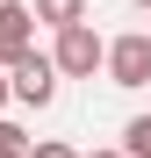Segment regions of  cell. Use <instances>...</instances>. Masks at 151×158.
I'll list each match as a JSON object with an SVG mask.
<instances>
[{
	"instance_id": "1",
	"label": "cell",
	"mask_w": 151,
	"mask_h": 158,
	"mask_svg": "<svg viewBox=\"0 0 151 158\" xmlns=\"http://www.w3.org/2000/svg\"><path fill=\"white\" fill-rule=\"evenodd\" d=\"M50 65H58V79H94V72H108V36H101L94 22H79V29H65L58 43H50Z\"/></svg>"
},
{
	"instance_id": "2",
	"label": "cell",
	"mask_w": 151,
	"mask_h": 158,
	"mask_svg": "<svg viewBox=\"0 0 151 158\" xmlns=\"http://www.w3.org/2000/svg\"><path fill=\"white\" fill-rule=\"evenodd\" d=\"M108 86H122V94L151 86V29H130L108 43Z\"/></svg>"
},
{
	"instance_id": "3",
	"label": "cell",
	"mask_w": 151,
	"mask_h": 158,
	"mask_svg": "<svg viewBox=\"0 0 151 158\" xmlns=\"http://www.w3.org/2000/svg\"><path fill=\"white\" fill-rule=\"evenodd\" d=\"M29 50H36V7L7 0V7H0V72H15Z\"/></svg>"
},
{
	"instance_id": "4",
	"label": "cell",
	"mask_w": 151,
	"mask_h": 158,
	"mask_svg": "<svg viewBox=\"0 0 151 158\" xmlns=\"http://www.w3.org/2000/svg\"><path fill=\"white\" fill-rule=\"evenodd\" d=\"M7 79H15V101H22V108H50V101H58V65H50L43 50H29Z\"/></svg>"
},
{
	"instance_id": "5",
	"label": "cell",
	"mask_w": 151,
	"mask_h": 158,
	"mask_svg": "<svg viewBox=\"0 0 151 158\" xmlns=\"http://www.w3.org/2000/svg\"><path fill=\"white\" fill-rule=\"evenodd\" d=\"M29 7H36V22H43V29H79V22H86V0H29Z\"/></svg>"
},
{
	"instance_id": "6",
	"label": "cell",
	"mask_w": 151,
	"mask_h": 158,
	"mask_svg": "<svg viewBox=\"0 0 151 158\" xmlns=\"http://www.w3.org/2000/svg\"><path fill=\"white\" fill-rule=\"evenodd\" d=\"M122 151H130V158H151V115H130V122H122Z\"/></svg>"
},
{
	"instance_id": "7",
	"label": "cell",
	"mask_w": 151,
	"mask_h": 158,
	"mask_svg": "<svg viewBox=\"0 0 151 158\" xmlns=\"http://www.w3.org/2000/svg\"><path fill=\"white\" fill-rule=\"evenodd\" d=\"M29 151H36L29 129H22V122H0V158H29Z\"/></svg>"
},
{
	"instance_id": "8",
	"label": "cell",
	"mask_w": 151,
	"mask_h": 158,
	"mask_svg": "<svg viewBox=\"0 0 151 158\" xmlns=\"http://www.w3.org/2000/svg\"><path fill=\"white\" fill-rule=\"evenodd\" d=\"M29 158H86V151H72V144H58V137H43V144H36Z\"/></svg>"
},
{
	"instance_id": "9",
	"label": "cell",
	"mask_w": 151,
	"mask_h": 158,
	"mask_svg": "<svg viewBox=\"0 0 151 158\" xmlns=\"http://www.w3.org/2000/svg\"><path fill=\"white\" fill-rule=\"evenodd\" d=\"M7 101H15V79L0 72V122H7Z\"/></svg>"
},
{
	"instance_id": "10",
	"label": "cell",
	"mask_w": 151,
	"mask_h": 158,
	"mask_svg": "<svg viewBox=\"0 0 151 158\" xmlns=\"http://www.w3.org/2000/svg\"><path fill=\"white\" fill-rule=\"evenodd\" d=\"M86 158H130V151H122V144H108V151H86Z\"/></svg>"
},
{
	"instance_id": "11",
	"label": "cell",
	"mask_w": 151,
	"mask_h": 158,
	"mask_svg": "<svg viewBox=\"0 0 151 158\" xmlns=\"http://www.w3.org/2000/svg\"><path fill=\"white\" fill-rule=\"evenodd\" d=\"M137 7H144V15H151V0H137Z\"/></svg>"
},
{
	"instance_id": "12",
	"label": "cell",
	"mask_w": 151,
	"mask_h": 158,
	"mask_svg": "<svg viewBox=\"0 0 151 158\" xmlns=\"http://www.w3.org/2000/svg\"><path fill=\"white\" fill-rule=\"evenodd\" d=\"M0 7H7V0H0Z\"/></svg>"
}]
</instances>
